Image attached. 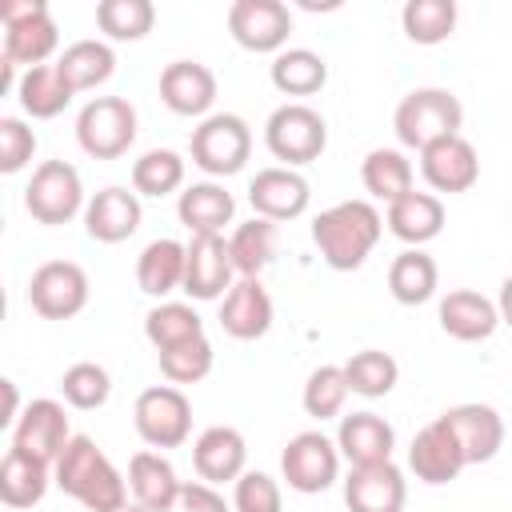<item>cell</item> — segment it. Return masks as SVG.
Segmentation results:
<instances>
[{"label": "cell", "instance_id": "obj_1", "mask_svg": "<svg viewBox=\"0 0 512 512\" xmlns=\"http://www.w3.org/2000/svg\"><path fill=\"white\" fill-rule=\"evenodd\" d=\"M52 480L64 496L84 504L88 512H120L128 504V480L104 456L92 436H72L60 460L52 464Z\"/></svg>", "mask_w": 512, "mask_h": 512}, {"label": "cell", "instance_id": "obj_2", "mask_svg": "<svg viewBox=\"0 0 512 512\" xmlns=\"http://www.w3.org/2000/svg\"><path fill=\"white\" fill-rule=\"evenodd\" d=\"M384 236V216L368 200H340L312 220V244L336 272H356Z\"/></svg>", "mask_w": 512, "mask_h": 512}, {"label": "cell", "instance_id": "obj_3", "mask_svg": "<svg viewBox=\"0 0 512 512\" xmlns=\"http://www.w3.org/2000/svg\"><path fill=\"white\" fill-rule=\"evenodd\" d=\"M460 124H464V104L448 88H412L392 112L396 140L416 152H424L436 140L460 136Z\"/></svg>", "mask_w": 512, "mask_h": 512}, {"label": "cell", "instance_id": "obj_4", "mask_svg": "<svg viewBox=\"0 0 512 512\" xmlns=\"http://www.w3.org/2000/svg\"><path fill=\"white\" fill-rule=\"evenodd\" d=\"M192 164L208 176H236L252 156V128L236 112H212L192 128Z\"/></svg>", "mask_w": 512, "mask_h": 512}, {"label": "cell", "instance_id": "obj_5", "mask_svg": "<svg viewBox=\"0 0 512 512\" xmlns=\"http://www.w3.org/2000/svg\"><path fill=\"white\" fill-rule=\"evenodd\" d=\"M0 24H4V60L24 64V72L40 68L60 44L56 20L44 0H4Z\"/></svg>", "mask_w": 512, "mask_h": 512}, {"label": "cell", "instance_id": "obj_6", "mask_svg": "<svg viewBox=\"0 0 512 512\" xmlns=\"http://www.w3.org/2000/svg\"><path fill=\"white\" fill-rule=\"evenodd\" d=\"M76 140L92 160H120L136 144V108L124 96H92L76 116Z\"/></svg>", "mask_w": 512, "mask_h": 512}, {"label": "cell", "instance_id": "obj_7", "mask_svg": "<svg viewBox=\"0 0 512 512\" xmlns=\"http://www.w3.org/2000/svg\"><path fill=\"white\" fill-rule=\"evenodd\" d=\"M264 144L276 160H284V168H300V164L320 160V152L328 148V124L316 108L292 100V104H280L268 116Z\"/></svg>", "mask_w": 512, "mask_h": 512}, {"label": "cell", "instance_id": "obj_8", "mask_svg": "<svg viewBox=\"0 0 512 512\" xmlns=\"http://www.w3.org/2000/svg\"><path fill=\"white\" fill-rule=\"evenodd\" d=\"M24 208H28V216H32L36 224H48V228L68 224L76 212L88 208L80 172H76L68 160H44V164L32 172L28 188H24Z\"/></svg>", "mask_w": 512, "mask_h": 512}, {"label": "cell", "instance_id": "obj_9", "mask_svg": "<svg viewBox=\"0 0 512 512\" xmlns=\"http://www.w3.org/2000/svg\"><path fill=\"white\" fill-rule=\"evenodd\" d=\"M132 424L148 448H180L192 436V404L176 384H152L136 396Z\"/></svg>", "mask_w": 512, "mask_h": 512}, {"label": "cell", "instance_id": "obj_10", "mask_svg": "<svg viewBox=\"0 0 512 512\" xmlns=\"http://www.w3.org/2000/svg\"><path fill=\"white\" fill-rule=\"evenodd\" d=\"M280 472L292 492L316 496V492L332 488V480L340 476V448L332 436H324L316 428L296 432L280 452Z\"/></svg>", "mask_w": 512, "mask_h": 512}, {"label": "cell", "instance_id": "obj_11", "mask_svg": "<svg viewBox=\"0 0 512 512\" xmlns=\"http://www.w3.org/2000/svg\"><path fill=\"white\" fill-rule=\"evenodd\" d=\"M28 304L44 320H72L88 304V272L76 260H48L28 280Z\"/></svg>", "mask_w": 512, "mask_h": 512}, {"label": "cell", "instance_id": "obj_12", "mask_svg": "<svg viewBox=\"0 0 512 512\" xmlns=\"http://www.w3.org/2000/svg\"><path fill=\"white\" fill-rule=\"evenodd\" d=\"M228 32L248 52H284L292 36V12L284 0H232Z\"/></svg>", "mask_w": 512, "mask_h": 512}, {"label": "cell", "instance_id": "obj_13", "mask_svg": "<svg viewBox=\"0 0 512 512\" xmlns=\"http://www.w3.org/2000/svg\"><path fill=\"white\" fill-rule=\"evenodd\" d=\"M68 440H72V428H68L64 404L48 400V396L28 400V408L12 424V448L24 452V456H36L44 464H56L60 452L68 448Z\"/></svg>", "mask_w": 512, "mask_h": 512}, {"label": "cell", "instance_id": "obj_14", "mask_svg": "<svg viewBox=\"0 0 512 512\" xmlns=\"http://www.w3.org/2000/svg\"><path fill=\"white\" fill-rule=\"evenodd\" d=\"M308 200H312V188L308 180L296 172V168H284V164H272V168H260L248 184V204L256 216L272 220V224H284V220H296L308 212Z\"/></svg>", "mask_w": 512, "mask_h": 512}, {"label": "cell", "instance_id": "obj_15", "mask_svg": "<svg viewBox=\"0 0 512 512\" xmlns=\"http://www.w3.org/2000/svg\"><path fill=\"white\" fill-rule=\"evenodd\" d=\"M236 284V264L224 236H192L184 260V288L192 300H220Z\"/></svg>", "mask_w": 512, "mask_h": 512}, {"label": "cell", "instance_id": "obj_16", "mask_svg": "<svg viewBox=\"0 0 512 512\" xmlns=\"http://www.w3.org/2000/svg\"><path fill=\"white\" fill-rule=\"evenodd\" d=\"M440 420L452 428V436L464 452V464H488L504 444V420L492 404L468 400V404H456V408L440 412Z\"/></svg>", "mask_w": 512, "mask_h": 512}, {"label": "cell", "instance_id": "obj_17", "mask_svg": "<svg viewBox=\"0 0 512 512\" xmlns=\"http://www.w3.org/2000/svg\"><path fill=\"white\" fill-rule=\"evenodd\" d=\"M420 176L428 180L432 192H468L480 180V156L472 148V140L464 136H448L436 140L420 152Z\"/></svg>", "mask_w": 512, "mask_h": 512}, {"label": "cell", "instance_id": "obj_18", "mask_svg": "<svg viewBox=\"0 0 512 512\" xmlns=\"http://www.w3.org/2000/svg\"><path fill=\"white\" fill-rule=\"evenodd\" d=\"M408 468L424 484H448V480H456L468 468L464 464V452H460V444L452 436V428L440 416L412 436V444H408Z\"/></svg>", "mask_w": 512, "mask_h": 512}, {"label": "cell", "instance_id": "obj_19", "mask_svg": "<svg viewBox=\"0 0 512 512\" xmlns=\"http://www.w3.org/2000/svg\"><path fill=\"white\" fill-rule=\"evenodd\" d=\"M272 296L268 288L260 284V276H240L228 296L220 300V328L232 336V340H260L268 328H272Z\"/></svg>", "mask_w": 512, "mask_h": 512}, {"label": "cell", "instance_id": "obj_20", "mask_svg": "<svg viewBox=\"0 0 512 512\" xmlns=\"http://www.w3.org/2000/svg\"><path fill=\"white\" fill-rule=\"evenodd\" d=\"M244 460H248V444L228 424L204 428L192 444V468L204 484H236L244 476Z\"/></svg>", "mask_w": 512, "mask_h": 512}, {"label": "cell", "instance_id": "obj_21", "mask_svg": "<svg viewBox=\"0 0 512 512\" xmlns=\"http://www.w3.org/2000/svg\"><path fill=\"white\" fill-rule=\"evenodd\" d=\"M404 500H408V484H404V472L392 460L352 468L348 480H344L348 512H404Z\"/></svg>", "mask_w": 512, "mask_h": 512}, {"label": "cell", "instance_id": "obj_22", "mask_svg": "<svg viewBox=\"0 0 512 512\" xmlns=\"http://www.w3.org/2000/svg\"><path fill=\"white\" fill-rule=\"evenodd\" d=\"M160 100L176 116H208L216 104V72L200 60H172L160 72Z\"/></svg>", "mask_w": 512, "mask_h": 512}, {"label": "cell", "instance_id": "obj_23", "mask_svg": "<svg viewBox=\"0 0 512 512\" xmlns=\"http://www.w3.org/2000/svg\"><path fill=\"white\" fill-rule=\"evenodd\" d=\"M140 216H144L140 196L128 192V188H120V184H108V188H100L88 200V208H84V232L92 240H100V244H120V240L136 236Z\"/></svg>", "mask_w": 512, "mask_h": 512}, {"label": "cell", "instance_id": "obj_24", "mask_svg": "<svg viewBox=\"0 0 512 512\" xmlns=\"http://www.w3.org/2000/svg\"><path fill=\"white\" fill-rule=\"evenodd\" d=\"M336 448L352 468H368V464H388L392 448H396V432L384 416L376 412H352L340 416L336 428Z\"/></svg>", "mask_w": 512, "mask_h": 512}, {"label": "cell", "instance_id": "obj_25", "mask_svg": "<svg viewBox=\"0 0 512 512\" xmlns=\"http://www.w3.org/2000/svg\"><path fill=\"white\" fill-rule=\"evenodd\" d=\"M440 328L460 340V344H476V340H488L496 328H500V308L496 300H488L484 292H472V288H452L444 300H440Z\"/></svg>", "mask_w": 512, "mask_h": 512}, {"label": "cell", "instance_id": "obj_26", "mask_svg": "<svg viewBox=\"0 0 512 512\" xmlns=\"http://www.w3.org/2000/svg\"><path fill=\"white\" fill-rule=\"evenodd\" d=\"M176 216L192 236H224V224H232V216H236V200L224 184L200 180L180 192Z\"/></svg>", "mask_w": 512, "mask_h": 512}, {"label": "cell", "instance_id": "obj_27", "mask_svg": "<svg viewBox=\"0 0 512 512\" xmlns=\"http://www.w3.org/2000/svg\"><path fill=\"white\" fill-rule=\"evenodd\" d=\"M384 224L396 240H404L408 248H420V244H428L444 232V200L436 192H416L412 188L408 196L388 204Z\"/></svg>", "mask_w": 512, "mask_h": 512}, {"label": "cell", "instance_id": "obj_28", "mask_svg": "<svg viewBox=\"0 0 512 512\" xmlns=\"http://www.w3.org/2000/svg\"><path fill=\"white\" fill-rule=\"evenodd\" d=\"M180 484L184 480L176 476V468L160 452H148L144 448V452H136L128 460V492L148 512H172V504L180 496Z\"/></svg>", "mask_w": 512, "mask_h": 512}, {"label": "cell", "instance_id": "obj_29", "mask_svg": "<svg viewBox=\"0 0 512 512\" xmlns=\"http://www.w3.org/2000/svg\"><path fill=\"white\" fill-rule=\"evenodd\" d=\"M48 484H56L52 464H44L36 456H24L16 448L4 452V460H0V500H4V508L16 512V508L40 504L48 496Z\"/></svg>", "mask_w": 512, "mask_h": 512}, {"label": "cell", "instance_id": "obj_30", "mask_svg": "<svg viewBox=\"0 0 512 512\" xmlns=\"http://www.w3.org/2000/svg\"><path fill=\"white\" fill-rule=\"evenodd\" d=\"M184 260H188V244L160 236L152 244H144V252L136 256V284L148 296H168L176 288H184Z\"/></svg>", "mask_w": 512, "mask_h": 512}, {"label": "cell", "instance_id": "obj_31", "mask_svg": "<svg viewBox=\"0 0 512 512\" xmlns=\"http://www.w3.org/2000/svg\"><path fill=\"white\" fill-rule=\"evenodd\" d=\"M436 288H440V268H436V260L424 248H404L388 264V292L400 304H408V308L428 304L436 296Z\"/></svg>", "mask_w": 512, "mask_h": 512}, {"label": "cell", "instance_id": "obj_32", "mask_svg": "<svg viewBox=\"0 0 512 512\" xmlns=\"http://www.w3.org/2000/svg\"><path fill=\"white\" fill-rule=\"evenodd\" d=\"M272 88L284 96H316L328 84V60L312 48H284L272 56Z\"/></svg>", "mask_w": 512, "mask_h": 512}, {"label": "cell", "instance_id": "obj_33", "mask_svg": "<svg viewBox=\"0 0 512 512\" xmlns=\"http://www.w3.org/2000/svg\"><path fill=\"white\" fill-rule=\"evenodd\" d=\"M72 84L60 76L56 64H40V68H28L20 76V88H16V100L20 108L32 116V120H52L60 116L68 104H72Z\"/></svg>", "mask_w": 512, "mask_h": 512}, {"label": "cell", "instance_id": "obj_34", "mask_svg": "<svg viewBox=\"0 0 512 512\" xmlns=\"http://www.w3.org/2000/svg\"><path fill=\"white\" fill-rule=\"evenodd\" d=\"M144 336H148V344H152L156 352H172V348H180V344L200 340V336H204V320H200V312H196L192 304H184V300H164V304H156V308L144 316Z\"/></svg>", "mask_w": 512, "mask_h": 512}, {"label": "cell", "instance_id": "obj_35", "mask_svg": "<svg viewBox=\"0 0 512 512\" xmlns=\"http://www.w3.org/2000/svg\"><path fill=\"white\" fill-rule=\"evenodd\" d=\"M56 68L72 84V92H88V88H100L116 72V52L104 40H76L60 52Z\"/></svg>", "mask_w": 512, "mask_h": 512}, {"label": "cell", "instance_id": "obj_36", "mask_svg": "<svg viewBox=\"0 0 512 512\" xmlns=\"http://www.w3.org/2000/svg\"><path fill=\"white\" fill-rule=\"evenodd\" d=\"M412 176H416L412 172V160L400 148H372L364 156V164H360V180H364L368 196H376L384 204L408 196L412 192Z\"/></svg>", "mask_w": 512, "mask_h": 512}, {"label": "cell", "instance_id": "obj_37", "mask_svg": "<svg viewBox=\"0 0 512 512\" xmlns=\"http://www.w3.org/2000/svg\"><path fill=\"white\" fill-rule=\"evenodd\" d=\"M228 252H232L236 276H252L256 280L276 256V224L264 220V216H252V220L236 224L232 236H228Z\"/></svg>", "mask_w": 512, "mask_h": 512}, {"label": "cell", "instance_id": "obj_38", "mask_svg": "<svg viewBox=\"0 0 512 512\" xmlns=\"http://www.w3.org/2000/svg\"><path fill=\"white\" fill-rule=\"evenodd\" d=\"M344 380H348V392L364 396V400H376V396H388L400 380V364L380 352V348H364V352H352L344 364Z\"/></svg>", "mask_w": 512, "mask_h": 512}, {"label": "cell", "instance_id": "obj_39", "mask_svg": "<svg viewBox=\"0 0 512 512\" xmlns=\"http://www.w3.org/2000/svg\"><path fill=\"white\" fill-rule=\"evenodd\" d=\"M184 188V156L172 148H148L136 164H132V192L136 196H172Z\"/></svg>", "mask_w": 512, "mask_h": 512}, {"label": "cell", "instance_id": "obj_40", "mask_svg": "<svg viewBox=\"0 0 512 512\" xmlns=\"http://www.w3.org/2000/svg\"><path fill=\"white\" fill-rule=\"evenodd\" d=\"M400 24L412 44H444L456 32V0H408Z\"/></svg>", "mask_w": 512, "mask_h": 512}, {"label": "cell", "instance_id": "obj_41", "mask_svg": "<svg viewBox=\"0 0 512 512\" xmlns=\"http://www.w3.org/2000/svg\"><path fill=\"white\" fill-rule=\"evenodd\" d=\"M156 24L152 0H100L96 4V28L108 40H144Z\"/></svg>", "mask_w": 512, "mask_h": 512}, {"label": "cell", "instance_id": "obj_42", "mask_svg": "<svg viewBox=\"0 0 512 512\" xmlns=\"http://www.w3.org/2000/svg\"><path fill=\"white\" fill-rule=\"evenodd\" d=\"M60 392H64V400H68L72 408L92 412V408H104V404H108V396H112V376H108V368L96 364V360H76L72 368H64Z\"/></svg>", "mask_w": 512, "mask_h": 512}, {"label": "cell", "instance_id": "obj_43", "mask_svg": "<svg viewBox=\"0 0 512 512\" xmlns=\"http://www.w3.org/2000/svg\"><path fill=\"white\" fill-rule=\"evenodd\" d=\"M352 392H348V380H344V368L340 364H320L312 376H308V384H304V412L312 416V420H332V416H340L344 412V400H348Z\"/></svg>", "mask_w": 512, "mask_h": 512}, {"label": "cell", "instance_id": "obj_44", "mask_svg": "<svg viewBox=\"0 0 512 512\" xmlns=\"http://www.w3.org/2000/svg\"><path fill=\"white\" fill-rule=\"evenodd\" d=\"M156 356H160V372H164L168 384H200L212 372V360H216L208 336H200L192 344H180L172 352H156Z\"/></svg>", "mask_w": 512, "mask_h": 512}, {"label": "cell", "instance_id": "obj_45", "mask_svg": "<svg viewBox=\"0 0 512 512\" xmlns=\"http://www.w3.org/2000/svg\"><path fill=\"white\" fill-rule=\"evenodd\" d=\"M232 508L236 512H284V492L268 472H244L232 484Z\"/></svg>", "mask_w": 512, "mask_h": 512}, {"label": "cell", "instance_id": "obj_46", "mask_svg": "<svg viewBox=\"0 0 512 512\" xmlns=\"http://www.w3.org/2000/svg\"><path fill=\"white\" fill-rule=\"evenodd\" d=\"M36 156V132L20 116H0V172L12 176Z\"/></svg>", "mask_w": 512, "mask_h": 512}, {"label": "cell", "instance_id": "obj_47", "mask_svg": "<svg viewBox=\"0 0 512 512\" xmlns=\"http://www.w3.org/2000/svg\"><path fill=\"white\" fill-rule=\"evenodd\" d=\"M172 512H236V508L216 492V484L184 480V484H180V496H176V504H172Z\"/></svg>", "mask_w": 512, "mask_h": 512}, {"label": "cell", "instance_id": "obj_48", "mask_svg": "<svg viewBox=\"0 0 512 512\" xmlns=\"http://www.w3.org/2000/svg\"><path fill=\"white\" fill-rule=\"evenodd\" d=\"M4 396H8V408H4L0 424H4V428H12V424L20 420V396H16V384H12V380H4Z\"/></svg>", "mask_w": 512, "mask_h": 512}, {"label": "cell", "instance_id": "obj_49", "mask_svg": "<svg viewBox=\"0 0 512 512\" xmlns=\"http://www.w3.org/2000/svg\"><path fill=\"white\" fill-rule=\"evenodd\" d=\"M16 68H20V64H12V60H0V96H12V92L20 88V80H16Z\"/></svg>", "mask_w": 512, "mask_h": 512}, {"label": "cell", "instance_id": "obj_50", "mask_svg": "<svg viewBox=\"0 0 512 512\" xmlns=\"http://www.w3.org/2000/svg\"><path fill=\"white\" fill-rule=\"evenodd\" d=\"M496 308H500V324L512 328V276L500 284V296H496Z\"/></svg>", "mask_w": 512, "mask_h": 512}, {"label": "cell", "instance_id": "obj_51", "mask_svg": "<svg viewBox=\"0 0 512 512\" xmlns=\"http://www.w3.org/2000/svg\"><path fill=\"white\" fill-rule=\"evenodd\" d=\"M120 512H148V508H140V504H124Z\"/></svg>", "mask_w": 512, "mask_h": 512}]
</instances>
